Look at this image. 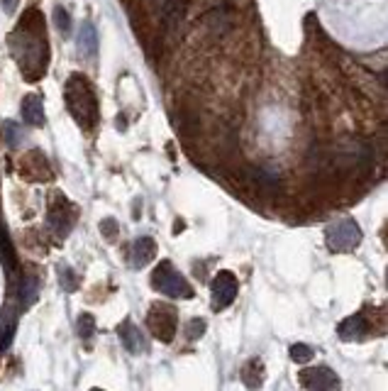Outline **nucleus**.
Segmentation results:
<instances>
[{
	"mask_svg": "<svg viewBox=\"0 0 388 391\" xmlns=\"http://www.w3.org/2000/svg\"><path fill=\"white\" fill-rule=\"evenodd\" d=\"M151 286L169 299H193V286L174 269L171 262H159L151 272Z\"/></svg>",
	"mask_w": 388,
	"mask_h": 391,
	"instance_id": "1",
	"label": "nucleus"
},
{
	"mask_svg": "<svg viewBox=\"0 0 388 391\" xmlns=\"http://www.w3.org/2000/svg\"><path fill=\"white\" fill-rule=\"evenodd\" d=\"M146 323H149V330L156 340L166 342L169 345L176 337V328H178V313L174 306L169 304H154L146 316Z\"/></svg>",
	"mask_w": 388,
	"mask_h": 391,
	"instance_id": "2",
	"label": "nucleus"
},
{
	"mask_svg": "<svg viewBox=\"0 0 388 391\" xmlns=\"http://www.w3.org/2000/svg\"><path fill=\"white\" fill-rule=\"evenodd\" d=\"M239 281L237 276L227 269L218 272L211 281V294H213V311H225L234 299H237Z\"/></svg>",
	"mask_w": 388,
	"mask_h": 391,
	"instance_id": "3",
	"label": "nucleus"
},
{
	"mask_svg": "<svg viewBox=\"0 0 388 391\" xmlns=\"http://www.w3.org/2000/svg\"><path fill=\"white\" fill-rule=\"evenodd\" d=\"M361 242V230L354 221H342L337 225L327 228V247L332 252H352Z\"/></svg>",
	"mask_w": 388,
	"mask_h": 391,
	"instance_id": "4",
	"label": "nucleus"
},
{
	"mask_svg": "<svg viewBox=\"0 0 388 391\" xmlns=\"http://www.w3.org/2000/svg\"><path fill=\"white\" fill-rule=\"evenodd\" d=\"M301 384L306 391H339V377L330 367H306Z\"/></svg>",
	"mask_w": 388,
	"mask_h": 391,
	"instance_id": "5",
	"label": "nucleus"
},
{
	"mask_svg": "<svg viewBox=\"0 0 388 391\" xmlns=\"http://www.w3.org/2000/svg\"><path fill=\"white\" fill-rule=\"evenodd\" d=\"M118 335H120V340H123V345H125V350L127 352H132V354H137L144 350V340H142V333H139V328L134 325L132 321H123V325L118 328Z\"/></svg>",
	"mask_w": 388,
	"mask_h": 391,
	"instance_id": "6",
	"label": "nucleus"
},
{
	"mask_svg": "<svg viewBox=\"0 0 388 391\" xmlns=\"http://www.w3.org/2000/svg\"><path fill=\"white\" fill-rule=\"evenodd\" d=\"M339 337L342 340H361L366 335V321H364V313H356V316H349L339 323L337 328Z\"/></svg>",
	"mask_w": 388,
	"mask_h": 391,
	"instance_id": "7",
	"label": "nucleus"
},
{
	"mask_svg": "<svg viewBox=\"0 0 388 391\" xmlns=\"http://www.w3.org/2000/svg\"><path fill=\"white\" fill-rule=\"evenodd\" d=\"M23 120L32 128L44 125V111H42V98L39 96H27L23 103Z\"/></svg>",
	"mask_w": 388,
	"mask_h": 391,
	"instance_id": "8",
	"label": "nucleus"
},
{
	"mask_svg": "<svg viewBox=\"0 0 388 391\" xmlns=\"http://www.w3.org/2000/svg\"><path fill=\"white\" fill-rule=\"evenodd\" d=\"M156 254V244L151 237H142L134 242L132 247V264L134 267H144V264H149L151 259H154Z\"/></svg>",
	"mask_w": 388,
	"mask_h": 391,
	"instance_id": "9",
	"label": "nucleus"
},
{
	"mask_svg": "<svg viewBox=\"0 0 388 391\" xmlns=\"http://www.w3.org/2000/svg\"><path fill=\"white\" fill-rule=\"evenodd\" d=\"M266 379V369L261 364V359H249L242 369V382L247 384L249 389H259Z\"/></svg>",
	"mask_w": 388,
	"mask_h": 391,
	"instance_id": "10",
	"label": "nucleus"
},
{
	"mask_svg": "<svg viewBox=\"0 0 388 391\" xmlns=\"http://www.w3.org/2000/svg\"><path fill=\"white\" fill-rule=\"evenodd\" d=\"M78 49H81L86 56H91V59L98 54V35H96V27H93L91 23L83 25L81 32H78Z\"/></svg>",
	"mask_w": 388,
	"mask_h": 391,
	"instance_id": "11",
	"label": "nucleus"
},
{
	"mask_svg": "<svg viewBox=\"0 0 388 391\" xmlns=\"http://www.w3.org/2000/svg\"><path fill=\"white\" fill-rule=\"evenodd\" d=\"M313 357H315V350H313V347H308V345H303V342H298V345L291 347V359L296 364H308Z\"/></svg>",
	"mask_w": 388,
	"mask_h": 391,
	"instance_id": "12",
	"label": "nucleus"
},
{
	"mask_svg": "<svg viewBox=\"0 0 388 391\" xmlns=\"http://www.w3.org/2000/svg\"><path fill=\"white\" fill-rule=\"evenodd\" d=\"M37 299V281L27 279L23 286H20V301H23V309H30Z\"/></svg>",
	"mask_w": 388,
	"mask_h": 391,
	"instance_id": "13",
	"label": "nucleus"
},
{
	"mask_svg": "<svg viewBox=\"0 0 388 391\" xmlns=\"http://www.w3.org/2000/svg\"><path fill=\"white\" fill-rule=\"evenodd\" d=\"M93 333H96V318H93L91 313H83V316L78 318V335H81L83 340H91Z\"/></svg>",
	"mask_w": 388,
	"mask_h": 391,
	"instance_id": "14",
	"label": "nucleus"
},
{
	"mask_svg": "<svg viewBox=\"0 0 388 391\" xmlns=\"http://www.w3.org/2000/svg\"><path fill=\"white\" fill-rule=\"evenodd\" d=\"M59 279H61V286H64L66 291H76L78 289V279H76V274H73L69 267H59Z\"/></svg>",
	"mask_w": 388,
	"mask_h": 391,
	"instance_id": "15",
	"label": "nucleus"
},
{
	"mask_svg": "<svg viewBox=\"0 0 388 391\" xmlns=\"http://www.w3.org/2000/svg\"><path fill=\"white\" fill-rule=\"evenodd\" d=\"M54 18H56V27H59L64 35H69V30H71V18H69V13H66L64 8H56V10H54Z\"/></svg>",
	"mask_w": 388,
	"mask_h": 391,
	"instance_id": "16",
	"label": "nucleus"
},
{
	"mask_svg": "<svg viewBox=\"0 0 388 391\" xmlns=\"http://www.w3.org/2000/svg\"><path fill=\"white\" fill-rule=\"evenodd\" d=\"M206 333V321L198 318V321H191V328H188V340H196Z\"/></svg>",
	"mask_w": 388,
	"mask_h": 391,
	"instance_id": "17",
	"label": "nucleus"
},
{
	"mask_svg": "<svg viewBox=\"0 0 388 391\" xmlns=\"http://www.w3.org/2000/svg\"><path fill=\"white\" fill-rule=\"evenodd\" d=\"M3 132L8 135L10 144H18L20 139H23V132H18V130H15V125H13V123H5V125H3Z\"/></svg>",
	"mask_w": 388,
	"mask_h": 391,
	"instance_id": "18",
	"label": "nucleus"
},
{
	"mask_svg": "<svg viewBox=\"0 0 388 391\" xmlns=\"http://www.w3.org/2000/svg\"><path fill=\"white\" fill-rule=\"evenodd\" d=\"M15 3H18V0H3L5 10H13V8H15Z\"/></svg>",
	"mask_w": 388,
	"mask_h": 391,
	"instance_id": "19",
	"label": "nucleus"
},
{
	"mask_svg": "<svg viewBox=\"0 0 388 391\" xmlns=\"http://www.w3.org/2000/svg\"><path fill=\"white\" fill-rule=\"evenodd\" d=\"M91 391H103V389H91Z\"/></svg>",
	"mask_w": 388,
	"mask_h": 391,
	"instance_id": "20",
	"label": "nucleus"
}]
</instances>
